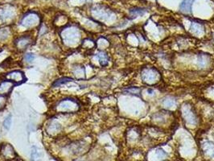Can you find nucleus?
<instances>
[{"label":"nucleus","mask_w":214,"mask_h":161,"mask_svg":"<svg viewBox=\"0 0 214 161\" xmlns=\"http://www.w3.org/2000/svg\"><path fill=\"white\" fill-rule=\"evenodd\" d=\"M64 44L68 46H75L79 43L81 39V33L79 29L75 27H69L64 29L61 33Z\"/></svg>","instance_id":"f257e3e1"},{"label":"nucleus","mask_w":214,"mask_h":161,"mask_svg":"<svg viewBox=\"0 0 214 161\" xmlns=\"http://www.w3.org/2000/svg\"><path fill=\"white\" fill-rule=\"evenodd\" d=\"M79 110V105L73 99H64L57 105V110L60 113H73Z\"/></svg>","instance_id":"f03ea898"},{"label":"nucleus","mask_w":214,"mask_h":161,"mask_svg":"<svg viewBox=\"0 0 214 161\" xmlns=\"http://www.w3.org/2000/svg\"><path fill=\"white\" fill-rule=\"evenodd\" d=\"M181 112L183 118L188 123L191 125H195L197 123V118H196V114L189 105H183L181 107Z\"/></svg>","instance_id":"7ed1b4c3"},{"label":"nucleus","mask_w":214,"mask_h":161,"mask_svg":"<svg viewBox=\"0 0 214 161\" xmlns=\"http://www.w3.org/2000/svg\"><path fill=\"white\" fill-rule=\"evenodd\" d=\"M142 79L147 83L155 82L159 78V74L158 71L153 68H146L142 71Z\"/></svg>","instance_id":"20e7f679"},{"label":"nucleus","mask_w":214,"mask_h":161,"mask_svg":"<svg viewBox=\"0 0 214 161\" xmlns=\"http://www.w3.org/2000/svg\"><path fill=\"white\" fill-rule=\"evenodd\" d=\"M6 80L12 82L14 84H21L25 82V76L23 73L19 70H14L8 74H6L5 76Z\"/></svg>","instance_id":"39448f33"},{"label":"nucleus","mask_w":214,"mask_h":161,"mask_svg":"<svg viewBox=\"0 0 214 161\" xmlns=\"http://www.w3.org/2000/svg\"><path fill=\"white\" fill-rule=\"evenodd\" d=\"M38 22H39V17L36 14H30L23 18L21 20V25L27 28H30L36 26Z\"/></svg>","instance_id":"423d86ee"},{"label":"nucleus","mask_w":214,"mask_h":161,"mask_svg":"<svg viewBox=\"0 0 214 161\" xmlns=\"http://www.w3.org/2000/svg\"><path fill=\"white\" fill-rule=\"evenodd\" d=\"M31 41L29 36H20L15 40V46L19 50H24L30 45Z\"/></svg>","instance_id":"0eeeda50"},{"label":"nucleus","mask_w":214,"mask_h":161,"mask_svg":"<svg viewBox=\"0 0 214 161\" xmlns=\"http://www.w3.org/2000/svg\"><path fill=\"white\" fill-rule=\"evenodd\" d=\"M14 86L15 84L8 80H5L0 82V95L5 96L9 94Z\"/></svg>","instance_id":"6e6552de"},{"label":"nucleus","mask_w":214,"mask_h":161,"mask_svg":"<svg viewBox=\"0 0 214 161\" xmlns=\"http://www.w3.org/2000/svg\"><path fill=\"white\" fill-rule=\"evenodd\" d=\"M202 148L206 155L210 157H214V143L211 142H206L203 144Z\"/></svg>","instance_id":"1a4fd4ad"},{"label":"nucleus","mask_w":214,"mask_h":161,"mask_svg":"<svg viewBox=\"0 0 214 161\" xmlns=\"http://www.w3.org/2000/svg\"><path fill=\"white\" fill-rule=\"evenodd\" d=\"M194 0H183L180 4V11L183 13H190L192 11V5Z\"/></svg>","instance_id":"9d476101"},{"label":"nucleus","mask_w":214,"mask_h":161,"mask_svg":"<svg viewBox=\"0 0 214 161\" xmlns=\"http://www.w3.org/2000/svg\"><path fill=\"white\" fill-rule=\"evenodd\" d=\"M210 61V57L207 54H200L198 57V66L200 68H204L208 66Z\"/></svg>","instance_id":"9b49d317"},{"label":"nucleus","mask_w":214,"mask_h":161,"mask_svg":"<svg viewBox=\"0 0 214 161\" xmlns=\"http://www.w3.org/2000/svg\"><path fill=\"white\" fill-rule=\"evenodd\" d=\"M191 32L195 35L200 36L204 33V28L201 24L198 23L192 22V26H191Z\"/></svg>","instance_id":"f8f14e48"},{"label":"nucleus","mask_w":214,"mask_h":161,"mask_svg":"<svg viewBox=\"0 0 214 161\" xmlns=\"http://www.w3.org/2000/svg\"><path fill=\"white\" fill-rule=\"evenodd\" d=\"M97 57H98L99 63H100V65L102 66H106L108 65V57H107V55L105 53H103V52L98 53L97 54Z\"/></svg>","instance_id":"ddd939ff"},{"label":"nucleus","mask_w":214,"mask_h":161,"mask_svg":"<svg viewBox=\"0 0 214 161\" xmlns=\"http://www.w3.org/2000/svg\"><path fill=\"white\" fill-rule=\"evenodd\" d=\"M61 124L59 122H57V121L53 120L52 121L50 125L48 126V131L52 133H55V132H58V131H61Z\"/></svg>","instance_id":"4468645a"},{"label":"nucleus","mask_w":214,"mask_h":161,"mask_svg":"<svg viewBox=\"0 0 214 161\" xmlns=\"http://www.w3.org/2000/svg\"><path fill=\"white\" fill-rule=\"evenodd\" d=\"M12 17V12L9 10L2 9L0 11V18L2 19V21H7L10 19Z\"/></svg>","instance_id":"2eb2a0df"},{"label":"nucleus","mask_w":214,"mask_h":161,"mask_svg":"<svg viewBox=\"0 0 214 161\" xmlns=\"http://www.w3.org/2000/svg\"><path fill=\"white\" fill-rule=\"evenodd\" d=\"M163 105L167 108H171L176 105V101L175 98H171V97H167L163 101Z\"/></svg>","instance_id":"dca6fc26"},{"label":"nucleus","mask_w":214,"mask_h":161,"mask_svg":"<svg viewBox=\"0 0 214 161\" xmlns=\"http://www.w3.org/2000/svg\"><path fill=\"white\" fill-rule=\"evenodd\" d=\"M31 157L32 161H37L40 158V152L39 151L38 148L36 147H33L31 151Z\"/></svg>","instance_id":"f3484780"},{"label":"nucleus","mask_w":214,"mask_h":161,"mask_svg":"<svg viewBox=\"0 0 214 161\" xmlns=\"http://www.w3.org/2000/svg\"><path fill=\"white\" fill-rule=\"evenodd\" d=\"M73 82V79H71V78H61V79H59V80H57V81H56V82L53 83V86H63V85H65V84L69 83V82Z\"/></svg>","instance_id":"a211bd4d"},{"label":"nucleus","mask_w":214,"mask_h":161,"mask_svg":"<svg viewBox=\"0 0 214 161\" xmlns=\"http://www.w3.org/2000/svg\"><path fill=\"white\" fill-rule=\"evenodd\" d=\"M10 36V31L7 28H0V41L5 40Z\"/></svg>","instance_id":"6ab92c4d"},{"label":"nucleus","mask_w":214,"mask_h":161,"mask_svg":"<svg viewBox=\"0 0 214 161\" xmlns=\"http://www.w3.org/2000/svg\"><path fill=\"white\" fill-rule=\"evenodd\" d=\"M11 122H12V116L9 114L5 118L4 121H3V126L4 128L6 130H9L10 128V126H11Z\"/></svg>","instance_id":"aec40b11"},{"label":"nucleus","mask_w":214,"mask_h":161,"mask_svg":"<svg viewBox=\"0 0 214 161\" xmlns=\"http://www.w3.org/2000/svg\"><path fill=\"white\" fill-rule=\"evenodd\" d=\"M146 13V11L144 9L142 8H135V9H132L131 11V14H132L133 15L135 16H139V15H143Z\"/></svg>","instance_id":"412c9836"},{"label":"nucleus","mask_w":214,"mask_h":161,"mask_svg":"<svg viewBox=\"0 0 214 161\" xmlns=\"http://www.w3.org/2000/svg\"><path fill=\"white\" fill-rule=\"evenodd\" d=\"M35 60V55L31 53H27L24 55V61L27 63H31Z\"/></svg>","instance_id":"4be33fe9"},{"label":"nucleus","mask_w":214,"mask_h":161,"mask_svg":"<svg viewBox=\"0 0 214 161\" xmlns=\"http://www.w3.org/2000/svg\"><path fill=\"white\" fill-rule=\"evenodd\" d=\"M85 74V70L82 68H77L74 71V75L78 78H80V77H82Z\"/></svg>","instance_id":"5701e85b"},{"label":"nucleus","mask_w":214,"mask_h":161,"mask_svg":"<svg viewBox=\"0 0 214 161\" xmlns=\"http://www.w3.org/2000/svg\"><path fill=\"white\" fill-rule=\"evenodd\" d=\"M6 98L5 96L0 95V110H2V108H4L5 105H6Z\"/></svg>","instance_id":"b1692460"},{"label":"nucleus","mask_w":214,"mask_h":161,"mask_svg":"<svg viewBox=\"0 0 214 161\" xmlns=\"http://www.w3.org/2000/svg\"><path fill=\"white\" fill-rule=\"evenodd\" d=\"M127 92H129V93H131V94H139V93H140L141 90L139 89V88H136V87H132L131 88V89H128V90H127Z\"/></svg>","instance_id":"393cba45"},{"label":"nucleus","mask_w":214,"mask_h":161,"mask_svg":"<svg viewBox=\"0 0 214 161\" xmlns=\"http://www.w3.org/2000/svg\"><path fill=\"white\" fill-rule=\"evenodd\" d=\"M156 154H157V155L159 157V158H163V156H165V155H167V154H166L164 151H163V150H158L157 151H156Z\"/></svg>","instance_id":"a878e982"}]
</instances>
